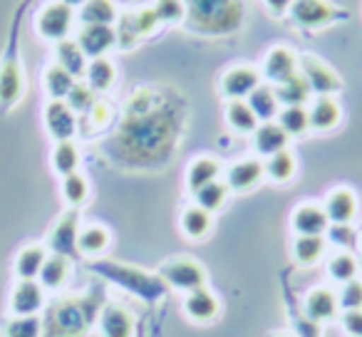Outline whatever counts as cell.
I'll use <instances>...</instances> for the list:
<instances>
[{
  "label": "cell",
  "mask_w": 362,
  "mask_h": 337,
  "mask_svg": "<svg viewBox=\"0 0 362 337\" xmlns=\"http://www.w3.org/2000/svg\"><path fill=\"white\" fill-rule=\"evenodd\" d=\"M263 3H266V8L273 16H283V13H288L293 6V0H263Z\"/></svg>",
  "instance_id": "50"
},
{
  "label": "cell",
  "mask_w": 362,
  "mask_h": 337,
  "mask_svg": "<svg viewBox=\"0 0 362 337\" xmlns=\"http://www.w3.org/2000/svg\"><path fill=\"white\" fill-rule=\"evenodd\" d=\"M298 72L308 82L313 97H335L342 90V80L325 60L313 55L298 57Z\"/></svg>",
  "instance_id": "7"
},
{
  "label": "cell",
  "mask_w": 362,
  "mask_h": 337,
  "mask_svg": "<svg viewBox=\"0 0 362 337\" xmlns=\"http://www.w3.org/2000/svg\"><path fill=\"white\" fill-rule=\"evenodd\" d=\"M45 129L55 141H70L77 134V114L65 100H50L45 105Z\"/></svg>",
  "instance_id": "20"
},
{
  "label": "cell",
  "mask_w": 362,
  "mask_h": 337,
  "mask_svg": "<svg viewBox=\"0 0 362 337\" xmlns=\"http://www.w3.org/2000/svg\"><path fill=\"white\" fill-rule=\"evenodd\" d=\"M67 107H70L75 114H87V112L92 110V105L97 102V95L87 87V82H75V87L70 90V95H67Z\"/></svg>",
  "instance_id": "45"
},
{
  "label": "cell",
  "mask_w": 362,
  "mask_h": 337,
  "mask_svg": "<svg viewBox=\"0 0 362 337\" xmlns=\"http://www.w3.org/2000/svg\"><path fill=\"white\" fill-rule=\"evenodd\" d=\"M184 25L197 35H231L243 25V0H184Z\"/></svg>",
  "instance_id": "3"
},
{
  "label": "cell",
  "mask_w": 362,
  "mask_h": 337,
  "mask_svg": "<svg viewBox=\"0 0 362 337\" xmlns=\"http://www.w3.org/2000/svg\"><path fill=\"white\" fill-rule=\"evenodd\" d=\"M60 3H65V6H70V8H82L87 0H60Z\"/></svg>",
  "instance_id": "51"
},
{
  "label": "cell",
  "mask_w": 362,
  "mask_h": 337,
  "mask_svg": "<svg viewBox=\"0 0 362 337\" xmlns=\"http://www.w3.org/2000/svg\"><path fill=\"white\" fill-rule=\"evenodd\" d=\"M47 292L37 280H18L11 290V315L33 317L40 315L47 305Z\"/></svg>",
  "instance_id": "11"
},
{
  "label": "cell",
  "mask_w": 362,
  "mask_h": 337,
  "mask_svg": "<svg viewBox=\"0 0 362 337\" xmlns=\"http://www.w3.org/2000/svg\"><path fill=\"white\" fill-rule=\"evenodd\" d=\"M298 169V159L291 149H281L273 156H268L263 161V172H266V179H271L273 184H288L293 177H296Z\"/></svg>",
  "instance_id": "32"
},
{
  "label": "cell",
  "mask_w": 362,
  "mask_h": 337,
  "mask_svg": "<svg viewBox=\"0 0 362 337\" xmlns=\"http://www.w3.org/2000/svg\"><path fill=\"white\" fill-rule=\"evenodd\" d=\"M327 248L325 236H296L291 246V256L296 261V266L300 268H313L322 261Z\"/></svg>",
  "instance_id": "27"
},
{
  "label": "cell",
  "mask_w": 362,
  "mask_h": 337,
  "mask_svg": "<svg viewBox=\"0 0 362 337\" xmlns=\"http://www.w3.org/2000/svg\"><path fill=\"white\" fill-rule=\"evenodd\" d=\"M159 25L154 11L151 8H141V11H132L124 18H119V28H117V45L132 47L136 40L149 35L154 28Z\"/></svg>",
  "instance_id": "15"
},
{
  "label": "cell",
  "mask_w": 362,
  "mask_h": 337,
  "mask_svg": "<svg viewBox=\"0 0 362 337\" xmlns=\"http://www.w3.org/2000/svg\"><path fill=\"white\" fill-rule=\"evenodd\" d=\"M72 23H75V8L65 6L60 0H52L37 13L35 30L42 40H50L57 45V42L67 40V35L72 32Z\"/></svg>",
  "instance_id": "6"
},
{
  "label": "cell",
  "mask_w": 362,
  "mask_h": 337,
  "mask_svg": "<svg viewBox=\"0 0 362 337\" xmlns=\"http://www.w3.org/2000/svg\"><path fill=\"white\" fill-rule=\"evenodd\" d=\"M291 228L296 236H325L327 228H330V221H327L322 203H298L291 213Z\"/></svg>",
  "instance_id": "16"
},
{
  "label": "cell",
  "mask_w": 362,
  "mask_h": 337,
  "mask_svg": "<svg viewBox=\"0 0 362 337\" xmlns=\"http://www.w3.org/2000/svg\"><path fill=\"white\" fill-rule=\"evenodd\" d=\"M82 25H115L119 20L115 0H87L80 8Z\"/></svg>",
  "instance_id": "36"
},
{
  "label": "cell",
  "mask_w": 362,
  "mask_h": 337,
  "mask_svg": "<svg viewBox=\"0 0 362 337\" xmlns=\"http://www.w3.org/2000/svg\"><path fill=\"white\" fill-rule=\"evenodd\" d=\"M110 231L100 223H92V226L80 228V236H77V253L87 258H97L110 248Z\"/></svg>",
  "instance_id": "33"
},
{
  "label": "cell",
  "mask_w": 362,
  "mask_h": 337,
  "mask_svg": "<svg viewBox=\"0 0 362 337\" xmlns=\"http://www.w3.org/2000/svg\"><path fill=\"white\" fill-rule=\"evenodd\" d=\"M293 75H298V55L291 47H273L263 60L261 77H266L271 85H281Z\"/></svg>",
  "instance_id": "22"
},
{
  "label": "cell",
  "mask_w": 362,
  "mask_h": 337,
  "mask_svg": "<svg viewBox=\"0 0 362 337\" xmlns=\"http://www.w3.org/2000/svg\"><path fill=\"white\" fill-rule=\"evenodd\" d=\"M75 77L67 70H62L57 62L45 67V75H42V85H45V92L50 95V100H67L70 90L75 87Z\"/></svg>",
  "instance_id": "40"
},
{
  "label": "cell",
  "mask_w": 362,
  "mask_h": 337,
  "mask_svg": "<svg viewBox=\"0 0 362 337\" xmlns=\"http://www.w3.org/2000/svg\"><path fill=\"white\" fill-rule=\"evenodd\" d=\"M90 268H92V273L102 276L107 283H115L117 288L132 292L134 297L149 302V305L161 300V297L166 295V290H169L156 273H146V271H141V268L122 266V263H117V261H97V263H92Z\"/></svg>",
  "instance_id": "4"
},
{
  "label": "cell",
  "mask_w": 362,
  "mask_h": 337,
  "mask_svg": "<svg viewBox=\"0 0 362 337\" xmlns=\"http://www.w3.org/2000/svg\"><path fill=\"white\" fill-rule=\"evenodd\" d=\"M288 13H291V18L298 25L308 28V30H317V28H325L330 23L345 20L347 18V13L337 11L327 0H293V6Z\"/></svg>",
  "instance_id": "8"
},
{
  "label": "cell",
  "mask_w": 362,
  "mask_h": 337,
  "mask_svg": "<svg viewBox=\"0 0 362 337\" xmlns=\"http://www.w3.org/2000/svg\"><path fill=\"white\" fill-rule=\"evenodd\" d=\"M52 169L60 177H70V174L80 172V149H77L75 141H55V149H52Z\"/></svg>",
  "instance_id": "39"
},
{
  "label": "cell",
  "mask_w": 362,
  "mask_h": 337,
  "mask_svg": "<svg viewBox=\"0 0 362 337\" xmlns=\"http://www.w3.org/2000/svg\"><path fill=\"white\" fill-rule=\"evenodd\" d=\"M47 256H50V251L45 246H40V243H30V246L21 248L16 256V263H13L18 280H37Z\"/></svg>",
  "instance_id": "25"
},
{
  "label": "cell",
  "mask_w": 362,
  "mask_h": 337,
  "mask_svg": "<svg viewBox=\"0 0 362 337\" xmlns=\"http://www.w3.org/2000/svg\"><path fill=\"white\" fill-rule=\"evenodd\" d=\"M97 327L102 337H134V317L119 302H105Z\"/></svg>",
  "instance_id": "21"
},
{
  "label": "cell",
  "mask_w": 362,
  "mask_h": 337,
  "mask_svg": "<svg viewBox=\"0 0 362 337\" xmlns=\"http://www.w3.org/2000/svg\"><path fill=\"white\" fill-rule=\"evenodd\" d=\"M308 119L310 129L315 131H332L342 119V107L335 97H313L308 107Z\"/></svg>",
  "instance_id": "23"
},
{
  "label": "cell",
  "mask_w": 362,
  "mask_h": 337,
  "mask_svg": "<svg viewBox=\"0 0 362 337\" xmlns=\"http://www.w3.org/2000/svg\"><path fill=\"white\" fill-rule=\"evenodd\" d=\"M228 194H231V191H228L226 182H221V179H218V182L206 184L204 189H199V191L194 194V201H197L199 208H204V211H209L214 216V213L223 208Z\"/></svg>",
  "instance_id": "42"
},
{
  "label": "cell",
  "mask_w": 362,
  "mask_h": 337,
  "mask_svg": "<svg viewBox=\"0 0 362 337\" xmlns=\"http://www.w3.org/2000/svg\"><path fill=\"white\" fill-rule=\"evenodd\" d=\"M55 62L62 67V70L70 72L75 80L85 77L87 65H90V60H87V55L80 50V45H77L75 40H70V37L55 45Z\"/></svg>",
  "instance_id": "29"
},
{
  "label": "cell",
  "mask_w": 362,
  "mask_h": 337,
  "mask_svg": "<svg viewBox=\"0 0 362 337\" xmlns=\"http://www.w3.org/2000/svg\"><path fill=\"white\" fill-rule=\"evenodd\" d=\"M288 141H291V136L283 131L278 122H261L258 129L253 131V149L263 159H268L281 149H288Z\"/></svg>",
  "instance_id": "24"
},
{
  "label": "cell",
  "mask_w": 362,
  "mask_h": 337,
  "mask_svg": "<svg viewBox=\"0 0 362 337\" xmlns=\"http://www.w3.org/2000/svg\"><path fill=\"white\" fill-rule=\"evenodd\" d=\"M77 236H80V213H77V208H70L52 226L45 248L55 256H65L72 261V258L80 256L77 253Z\"/></svg>",
  "instance_id": "9"
},
{
  "label": "cell",
  "mask_w": 362,
  "mask_h": 337,
  "mask_svg": "<svg viewBox=\"0 0 362 337\" xmlns=\"http://www.w3.org/2000/svg\"><path fill=\"white\" fill-rule=\"evenodd\" d=\"M322 208H325V216L330 221V226H350L357 216L360 201H357V194L352 189L337 187L325 196Z\"/></svg>",
  "instance_id": "18"
},
{
  "label": "cell",
  "mask_w": 362,
  "mask_h": 337,
  "mask_svg": "<svg viewBox=\"0 0 362 337\" xmlns=\"http://www.w3.org/2000/svg\"><path fill=\"white\" fill-rule=\"evenodd\" d=\"M3 337H42V317H16L11 315L3 322Z\"/></svg>",
  "instance_id": "44"
},
{
  "label": "cell",
  "mask_w": 362,
  "mask_h": 337,
  "mask_svg": "<svg viewBox=\"0 0 362 337\" xmlns=\"http://www.w3.org/2000/svg\"><path fill=\"white\" fill-rule=\"evenodd\" d=\"M226 122L236 134H253L261 122L256 119L253 110L248 107L246 100H233L226 105Z\"/></svg>",
  "instance_id": "37"
},
{
  "label": "cell",
  "mask_w": 362,
  "mask_h": 337,
  "mask_svg": "<svg viewBox=\"0 0 362 337\" xmlns=\"http://www.w3.org/2000/svg\"><path fill=\"white\" fill-rule=\"evenodd\" d=\"M181 310H184V315H187L189 320L197 322V325H209V322L216 320L218 312H221V302H218L216 292L206 285L194 292H187L184 302H181Z\"/></svg>",
  "instance_id": "17"
},
{
  "label": "cell",
  "mask_w": 362,
  "mask_h": 337,
  "mask_svg": "<svg viewBox=\"0 0 362 337\" xmlns=\"http://www.w3.org/2000/svg\"><path fill=\"white\" fill-rule=\"evenodd\" d=\"M276 122L283 126L288 136H303L310 131V119H308V107H281Z\"/></svg>",
  "instance_id": "41"
},
{
  "label": "cell",
  "mask_w": 362,
  "mask_h": 337,
  "mask_svg": "<svg viewBox=\"0 0 362 337\" xmlns=\"http://www.w3.org/2000/svg\"><path fill=\"white\" fill-rule=\"evenodd\" d=\"M70 276H72V261L70 258L50 253L47 261H45V266H42L40 276H37V283L45 288V292H55V290H60L67 280H70Z\"/></svg>",
  "instance_id": "28"
},
{
  "label": "cell",
  "mask_w": 362,
  "mask_h": 337,
  "mask_svg": "<svg viewBox=\"0 0 362 337\" xmlns=\"http://www.w3.org/2000/svg\"><path fill=\"white\" fill-rule=\"evenodd\" d=\"M337 305L340 310H362V280L355 278L350 283H342L337 290Z\"/></svg>",
  "instance_id": "47"
},
{
  "label": "cell",
  "mask_w": 362,
  "mask_h": 337,
  "mask_svg": "<svg viewBox=\"0 0 362 337\" xmlns=\"http://www.w3.org/2000/svg\"><path fill=\"white\" fill-rule=\"evenodd\" d=\"M268 337H298V335H293V332H286V330H278V332H273V335H268Z\"/></svg>",
  "instance_id": "52"
},
{
  "label": "cell",
  "mask_w": 362,
  "mask_h": 337,
  "mask_svg": "<svg viewBox=\"0 0 362 337\" xmlns=\"http://www.w3.org/2000/svg\"><path fill=\"white\" fill-rule=\"evenodd\" d=\"M85 117L90 119L92 129H105V126L110 124V119H112V110H110V105H107V102L97 100L95 105H92V110L87 112Z\"/></svg>",
  "instance_id": "48"
},
{
  "label": "cell",
  "mask_w": 362,
  "mask_h": 337,
  "mask_svg": "<svg viewBox=\"0 0 362 337\" xmlns=\"http://www.w3.org/2000/svg\"><path fill=\"white\" fill-rule=\"evenodd\" d=\"M246 102L253 110L258 122H276L278 112H281V102H278L273 85H258L256 90L248 95Z\"/></svg>",
  "instance_id": "30"
},
{
  "label": "cell",
  "mask_w": 362,
  "mask_h": 337,
  "mask_svg": "<svg viewBox=\"0 0 362 337\" xmlns=\"http://www.w3.org/2000/svg\"><path fill=\"white\" fill-rule=\"evenodd\" d=\"M75 42L87 55V60L107 57V52L117 47V30L115 25H82Z\"/></svg>",
  "instance_id": "19"
},
{
  "label": "cell",
  "mask_w": 362,
  "mask_h": 337,
  "mask_svg": "<svg viewBox=\"0 0 362 337\" xmlns=\"http://www.w3.org/2000/svg\"><path fill=\"white\" fill-rule=\"evenodd\" d=\"M25 95V75H23V62L16 52L0 62V107L11 110Z\"/></svg>",
  "instance_id": "10"
},
{
  "label": "cell",
  "mask_w": 362,
  "mask_h": 337,
  "mask_svg": "<svg viewBox=\"0 0 362 337\" xmlns=\"http://www.w3.org/2000/svg\"><path fill=\"white\" fill-rule=\"evenodd\" d=\"M181 231H184V236L192 238V241H202V238H206L209 233H211L214 228V216L209 211H204V208L199 206H189L181 211Z\"/></svg>",
  "instance_id": "34"
},
{
  "label": "cell",
  "mask_w": 362,
  "mask_h": 337,
  "mask_svg": "<svg viewBox=\"0 0 362 337\" xmlns=\"http://www.w3.org/2000/svg\"><path fill=\"white\" fill-rule=\"evenodd\" d=\"M62 199L72 208H80L90 199V182L85 174L75 172L70 177H62Z\"/></svg>",
  "instance_id": "43"
},
{
  "label": "cell",
  "mask_w": 362,
  "mask_h": 337,
  "mask_svg": "<svg viewBox=\"0 0 362 337\" xmlns=\"http://www.w3.org/2000/svg\"><path fill=\"white\" fill-rule=\"evenodd\" d=\"M355 243H357V248H360V253H362V233L357 236V241H355Z\"/></svg>",
  "instance_id": "53"
},
{
  "label": "cell",
  "mask_w": 362,
  "mask_h": 337,
  "mask_svg": "<svg viewBox=\"0 0 362 337\" xmlns=\"http://www.w3.org/2000/svg\"><path fill=\"white\" fill-rule=\"evenodd\" d=\"M87 87H90L95 95L100 92H110L117 82V67L110 57H97V60H90L85 72Z\"/></svg>",
  "instance_id": "31"
},
{
  "label": "cell",
  "mask_w": 362,
  "mask_h": 337,
  "mask_svg": "<svg viewBox=\"0 0 362 337\" xmlns=\"http://www.w3.org/2000/svg\"><path fill=\"white\" fill-rule=\"evenodd\" d=\"M156 20L159 23H181L187 18V6H184V0H156L154 6Z\"/></svg>",
  "instance_id": "46"
},
{
  "label": "cell",
  "mask_w": 362,
  "mask_h": 337,
  "mask_svg": "<svg viewBox=\"0 0 362 337\" xmlns=\"http://www.w3.org/2000/svg\"><path fill=\"white\" fill-rule=\"evenodd\" d=\"M221 172L223 166L218 159H214V156H199V159H194L192 164H189L187 169V187L192 194H197L199 189H204L206 184H214L221 179Z\"/></svg>",
  "instance_id": "26"
},
{
  "label": "cell",
  "mask_w": 362,
  "mask_h": 337,
  "mask_svg": "<svg viewBox=\"0 0 362 337\" xmlns=\"http://www.w3.org/2000/svg\"><path fill=\"white\" fill-rule=\"evenodd\" d=\"M266 172H263V159L258 156H243V159L233 161L226 169V187L233 194H248L263 182Z\"/></svg>",
  "instance_id": "13"
},
{
  "label": "cell",
  "mask_w": 362,
  "mask_h": 337,
  "mask_svg": "<svg viewBox=\"0 0 362 337\" xmlns=\"http://www.w3.org/2000/svg\"><path fill=\"white\" fill-rule=\"evenodd\" d=\"M340 325L347 337H362V310H345L340 315Z\"/></svg>",
  "instance_id": "49"
},
{
  "label": "cell",
  "mask_w": 362,
  "mask_h": 337,
  "mask_svg": "<svg viewBox=\"0 0 362 337\" xmlns=\"http://www.w3.org/2000/svg\"><path fill=\"white\" fill-rule=\"evenodd\" d=\"M156 276L164 280L166 288L171 290H179V292H194L199 288H206L209 280V273L197 258L192 256H176L169 258V261L161 263V268L156 271Z\"/></svg>",
  "instance_id": "5"
},
{
  "label": "cell",
  "mask_w": 362,
  "mask_h": 337,
  "mask_svg": "<svg viewBox=\"0 0 362 337\" xmlns=\"http://www.w3.org/2000/svg\"><path fill=\"white\" fill-rule=\"evenodd\" d=\"M184 107L169 102L164 90L139 87L124 107V119L105 149L122 166H161L171 159L179 139Z\"/></svg>",
  "instance_id": "1"
},
{
  "label": "cell",
  "mask_w": 362,
  "mask_h": 337,
  "mask_svg": "<svg viewBox=\"0 0 362 337\" xmlns=\"http://www.w3.org/2000/svg\"><path fill=\"white\" fill-rule=\"evenodd\" d=\"M102 288L57 297L42 317V337H87L105 307Z\"/></svg>",
  "instance_id": "2"
},
{
  "label": "cell",
  "mask_w": 362,
  "mask_h": 337,
  "mask_svg": "<svg viewBox=\"0 0 362 337\" xmlns=\"http://www.w3.org/2000/svg\"><path fill=\"white\" fill-rule=\"evenodd\" d=\"M357 273H360V263H357V258L352 256L350 251H337L332 253L330 258H327V278H330L332 283H350L357 278Z\"/></svg>",
  "instance_id": "38"
},
{
  "label": "cell",
  "mask_w": 362,
  "mask_h": 337,
  "mask_svg": "<svg viewBox=\"0 0 362 337\" xmlns=\"http://www.w3.org/2000/svg\"><path fill=\"white\" fill-rule=\"evenodd\" d=\"M273 90H276V97H278V102H281V107H305L308 100L313 97L310 87L303 80L300 72L293 75L291 80L281 82V85H273Z\"/></svg>",
  "instance_id": "35"
},
{
  "label": "cell",
  "mask_w": 362,
  "mask_h": 337,
  "mask_svg": "<svg viewBox=\"0 0 362 337\" xmlns=\"http://www.w3.org/2000/svg\"><path fill=\"white\" fill-rule=\"evenodd\" d=\"M337 312H340V305H337V292L332 288L315 285L303 297V315L310 322H315V325L335 320Z\"/></svg>",
  "instance_id": "14"
},
{
  "label": "cell",
  "mask_w": 362,
  "mask_h": 337,
  "mask_svg": "<svg viewBox=\"0 0 362 337\" xmlns=\"http://www.w3.org/2000/svg\"><path fill=\"white\" fill-rule=\"evenodd\" d=\"M258 85H263V77L261 70H256L253 65H233L221 75V95L228 102L248 100V95Z\"/></svg>",
  "instance_id": "12"
}]
</instances>
